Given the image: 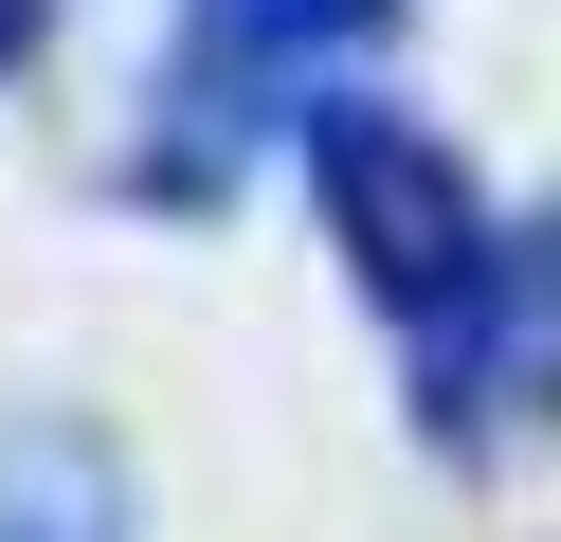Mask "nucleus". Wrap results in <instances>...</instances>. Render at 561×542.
<instances>
[{"mask_svg":"<svg viewBox=\"0 0 561 542\" xmlns=\"http://www.w3.org/2000/svg\"><path fill=\"white\" fill-rule=\"evenodd\" d=\"M290 145H308V199H327L344 272L380 289V325H399V344H435L453 308H489V289H507L525 217H489V199H471V163H453L416 108H380V91H308V108H290Z\"/></svg>","mask_w":561,"mask_h":542,"instance_id":"f257e3e1","label":"nucleus"},{"mask_svg":"<svg viewBox=\"0 0 561 542\" xmlns=\"http://www.w3.org/2000/svg\"><path fill=\"white\" fill-rule=\"evenodd\" d=\"M0 542H127V452L91 416H0Z\"/></svg>","mask_w":561,"mask_h":542,"instance_id":"f03ea898","label":"nucleus"},{"mask_svg":"<svg viewBox=\"0 0 561 542\" xmlns=\"http://www.w3.org/2000/svg\"><path fill=\"white\" fill-rule=\"evenodd\" d=\"M363 19H380V0H199L182 108H199V91H218V108H236V91H290V108H308V91H327V55H344Z\"/></svg>","mask_w":561,"mask_h":542,"instance_id":"7ed1b4c3","label":"nucleus"},{"mask_svg":"<svg viewBox=\"0 0 561 542\" xmlns=\"http://www.w3.org/2000/svg\"><path fill=\"white\" fill-rule=\"evenodd\" d=\"M19 55H37V0H0V72H19Z\"/></svg>","mask_w":561,"mask_h":542,"instance_id":"20e7f679","label":"nucleus"},{"mask_svg":"<svg viewBox=\"0 0 561 542\" xmlns=\"http://www.w3.org/2000/svg\"><path fill=\"white\" fill-rule=\"evenodd\" d=\"M525 253H543V289H561V199H543V217H525Z\"/></svg>","mask_w":561,"mask_h":542,"instance_id":"39448f33","label":"nucleus"}]
</instances>
